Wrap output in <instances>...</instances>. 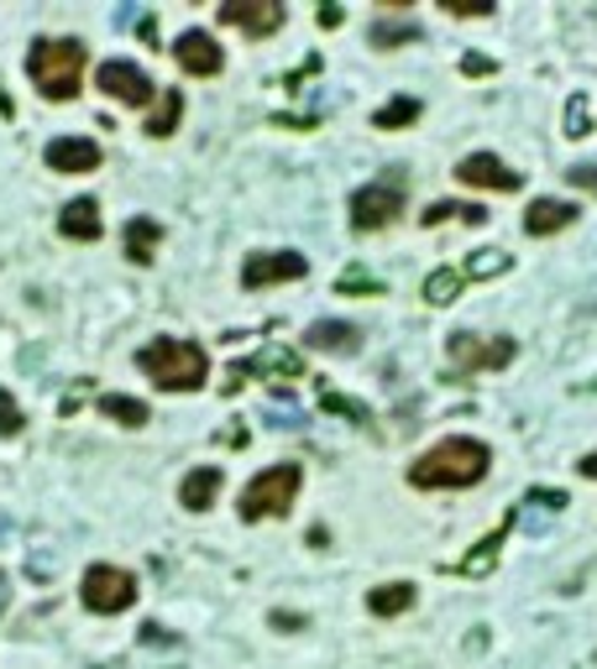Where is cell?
<instances>
[{
    "mask_svg": "<svg viewBox=\"0 0 597 669\" xmlns=\"http://www.w3.org/2000/svg\"><path fill=\"white\" fill-rule=\"evenodd\" d=\"M493 466V450L472 439V434H451V439H440L436 450H425L409 466V487L419 492H440V487H478L482 476Z\"/></svg>",
    "mask_w": 597,
    "mask_h": 669,
    "instance_id": "1",
    "label": "cell"
},
{
    "mask_svg": "<svg viewBox=\"0 0 597 669\" xmlns=\"http://www.w3.org/2000/svg\"><path fill=\"white\" fill-rule=\"evenodd\" d=\"M84 42L80 38H42L32 42V53H27V74L38 84L42 99H74L84 84Z\"/></svg>",
    "mask_w": 597,
    "mask_h": 669,
    "instance_id": "2",
    "label": "cell"
},
{
    "mask_svg": "<svg viewBox=\"0 0 597 669\" xmlns=\"http://www.w3.org/2000/svg\"><path fill=\"white\" fill-rule=\"evenodd\" d=\"M137 367L163 393H199L205 376H210V355L195 340H153V346L137 351Z\"/></svg>",
    "mask_w": 597,
    "mask_h": 669,
    "instance_id": "3",
    "label": "cell"
},
{
    "mask_svg": "<svg viewBox=\"0 0 597 669\" xmlns=\"http://www.w3.org/2000/svg\"><path fill=\"white\" fill-rule=\"evenodd\" d=\"M298 481H304V471H298L294 460H283V466H273V471H262L247 481V492H241V518L247 523H258V518H283V512L294 508L298 497Z\"/></svg>",
    "mask_w": 597,
    "mask_h": 669,
    "instance_id": "4",
    "label": "cell"
},
{
    "mask_svg": "<svg viewBox=\"0 0 597 669\" xmlns=\"http://www.w3.org/2000/svg\"><path fill=\"white\" fill-rule=\"evenodd\" d=\"M398 215H404V173H398V168L352 194V225H357V231H383V225H394Z\"/></svg>",
    "mask_w": 597,
    "mask_h": 669,
    "instance_id": "5",
    "label": "cell"
},
{
    "mask_svg": "<svg viewBox=\"0 0 597 669\" xmlns=\"http://www.w3.org/2000/svg\"><path fill=\"white\" fill-rule=\"evenodd\" d=\"M446 351H451V361H457L461 376H478V372H498V367H509V361H514V340H509V334L482 340V334H472V330H457L451 340H446Z\"/></svg>",
    "mask_w": 597,
    "mask_h": 669,
    "instance_id": "6",
    "label": "cell"
},
{
    "mask_svg": "<svg viewBox=\"0 0 597 669\" xmlns=\"http://www.w3.org/2000/svg\"><path fill=\"white\" fill-rule=\"evenodd\" d=\"M80 596H84V607L90 612L111 617V612H126L132 602H137V581H132V571H121V565H90Z\"/></svg>",
    "mask_w": 597,
    "mask_h": 669,
    "instance_id": "7",
    "label": "cell"
},
{
    "mask_svg": "<svg viewBox=\"0 0 597 669\" xmlns=\"http://www.w3.org/2000/svg\"><path fill=\"white\" fill-rule=\"evenodd\" d=\"M95 84H100V89H105V95H111V99H121V105H153V99H158V89H153V79L142 74L137 63H126V59L100 63Z\"/></svg>",
    "mask_w": 597,
    "mask_h": 669,
    "instance_id": "8",
    "label": "cell"
},
{
    "mask_svg": "<svg viewBox=\"0 0 597 669\" xmlns=\"http://www.w3.org/2000/svg\"><path fill=\"white\" fill-rule=\"evenodd\" d=\"M220 21L226 26H241L247 38H273L283 26V6L279 0H226L220 6Z\"/></svg>",
    "mask_w": 597,
    "mask_h": 669,
    "instance_id": "9",
    "label": "cell"
},
{
    "mask_svg": "<svg viewBox=\"0 0 597 669\" xmlns=\"http://www.w3.org/2000/svg\"><path fill=\"white\" fill-rule=\"evenodd\" d=\"M174 59H179L184 74H195V79H216L220 68H226V53H220V42L210 32H184L174 42Z\"/></svg>",
    "mask_w": 597,
    "mask_h": 669,
    "instance_id": "10",
    "label": "cell"
},
{
    "mask_svg": "<svg viewBox=\"0 0 597 669\" xmlns=\"http://www.w3.org/2000/svg\"><path fill=\"white\" fill-rule=\"evenodd\" d=\"M304 273H310V262L298 252H258V256H247L241 283L247 288H268V283H289V277H304Z\"/></svg>",
    "mask_w": 597,
    "mask_h": 669,
    "instance_id": "11",
    "label": "cell"
},
{
    "mask_svg": "<svg viewBox=\"0 0 597 669\" xmlns=\"http://www.w3.org/2000/svg\"><path fill=\"white\" fill-rule=\"evenodd\" d=\"M457 178H461V183H472V189H498V194H514L519 183H524V178H519L503 158H493V152H472V158H461Z\"/></svg>",
    "mask_w": 597,
    "mask_h": 669,
    "instance_id": "12",
    "label": "cell"
},
{
    "mask_svg": "<svg viewBox=\"0 0 597 669\" xmlns=\"http://www.w3.org/2000/svg\"><path fill=\"white\" fill-rule=\"evenodd\" d=\"M42 158H48L53 173H95V168H100V147L90 137H53Z\"/></svg>",
    "mask_w": 597,
    "mask_h": 669,
    "instance_id": "13",
    "label": "cell"
},
{
    "mask_svg": "<svg viewBox=\"0 0 597 669\" xmlns=\"http://www.w3.org/2000/svg\"><path fill=\"white\" fill-rule=\"evenodd\" d=\"M310 351H325V355H357L362 351V330L346 325V319H315L310 334H304Z\"/></svg>",
    "mask_w": 597,
    "mask_h": 669,
    "instance_id": "14",
    "label": "cell"
},
{
    "mask_svg": "<svg viewBox=\"0 0 597 669\" xmlns=\"http://www.w3.org/2000/svg\"><path fill=\"white\" fill-rule=\"evenodd\" d=\"M577 215L582 210L572 199H540V204H530V215H524V231L530 236H556V231H572Z\"/></svg>",
    "mask_w": 597,
    "mask_h": 669,
    "instance_id": "15",
    "label": "cell"
},
{
    "mask_svg": "<svg viewBox=\"0 0 597 669\" xmlns=\"http://www.w3.org/2000/svg\"><path fill=\"white\" fill-rule=\"evenodd\" d=\"M59 231L69 241H100V231H105L100 225V204L95 199H69L59 210Z\"/></svg>",
    "mask_w": 597,
    "mask_h": 669,
    "instance_id": "16",
    "label": "cell"
},
{
    "mask_svg": "<svg viewBox=\"0 0 597 669\" xmlns=\"http://www.w3.org/2000/svg\"><path fill=\"white\" fill-rule=\"evenodd\" d=\"M252 372H273V376H304V361H298L294 351H283V346H268V351H258L252 361H241V367H231V387H237L241 376Z\"/></svg>",
    "mask_w": 597,
    "mask_h": 669,
    "instance_id": "17",
    "label": "cell"
},
{
    "mask_svg": "<svg viewBox=\"0 0 597 669\" xmlns=\"http://www.w3.org/2000/svg\"><path fill=\"white\" fill-rule=\"evenodd\" d=\"M220 481H226V476H220V466H199V471L184 476L179 502H184L189 512H205V508H210V502L220 497Z\"/></svg>",
    "mask_w": 597,
    "mask_h": 669,
    "instance_id": "18",
    "label": "cell"
},
{
    "mask_svg": "<svg viewBox=\"0 0 597 669\" xmlns=\"http://www.w3.org/2000/svg\"><path fill=\"white\" fill-rule=\"evenodd\" d=\"M158 246H163V225H158V220H147V215L126 220V256H132L137 267H147V262L158 256Z\"/></svg>",
    "mask_w": 597,
    "mask_h": 669,
    "instance_id": "19",
    "label": "cell"
},
{
    "mask_svg": "<svg viewBox=\"0 0 597 669\" xmlns=\"http://www.w3.org/2000/svg\"><path fill=\"white\" fill-rule=\"evenodd\" d=\"M409 607H415V586H409V581L378 586L367 596V612H373V617H398V612H409Z\"/></svg>",
    "mask_w": 597,
    "mask_h": 669,
    "instance_id": "20",
    "label": "cell"
},
{
    "mask_svg": "<svg viewBox=\"0 0 597 669\" xmlns=\"http://www.w3.org/2000/svg\"><path fill=\"white\" fill-rule=\"evenodd\" d=\"M100 414L116 418V424H126V429H142V424L153 418L142 397H126V393H105V397H100Z\"/></svg>",
    "mask_w": 597,
    "mask_h": 669,
    "instance_id": "21",
    "label": "cell"
},
{
    "mask_svg": "<svg viewBox=\"0 0 597 669\" xmlns=\"http://www.w3.org/2000/svg\"><path fill=\"white\" fill-rule=\"evenodd\" d=\"M503 539H509V529H493V533H488V539L478 544V550L467 554V560H457V571L472 575V581H478V575H488V571L498 565V550H503Z\"/></svg>",
    "mask_w": 597,
    "mask_h": 669,
    "instance_id": "22",
    "label": "cell"
},
{
    "mask_svg": "<svg viewBox=\"0 0 597 669\" xmlns=\"http://www.w3.org/2000/svg\"><path fill=\"white\" fill-rule=\"evenodd\" d=\"M419 110H425V105H419L415 95H398L373 116V126H378V131H404V126H415L419 120Z\"/></svg>",
    "mask_w": 597,
    "mask_h": 669,
    "instance_id": "23",
    "label": "cell"
},
{
    "mask_svg": "<svg viewBox=\"0 0 597 669\" xmlns=\"http://www.w3.org/2000/svg\"><path fill=\"white\" fill-rule=\"evenodd\" d=\"M461 288H467V277H461V267H436V273L425 277V298H430L436 309H446L451 298H461Z\"/></svg>",
    "mask_w": 597,
    "mask_h": 669,
    "instance_id": "24",
    "label": "cell"
},
{
    "mask_svg": "<svg viewBox=\"0 0 597 669\" xmlns=\"http://www.w3.org/2000/svg\"><path fill=\"white\" fill-rule=\"evenodd\" d=\"M179 116H184V95L168 89V95L158 99V110L147 116V137H174V131H179Z\"/></svg>",
    "mask_w": 597,
    "mask_h": 669,
    "instance_id": "25",
    "label": "cell"
},
{
    "mask_svg": "<svg viewBox=\"0 0 597 669\" xmlns=\"http://www.w3.org/2000/svg\"><path fill=\"white\" fill-rule=\"evenodd\" d=\"M446 220H467V225H488V210L482 204H457V199H440L425 210V225H446Z\"/></svg>",
    "mask_w": 597,
    "mask_h": 669,
    "instance_id": "26",
    "label": "cell"
},
{
    "mask_svg": "<svg viewBox=\"0 0 597 669\" xmlns=\"http://www.w3.org/2000/svg\"><path fill=\"white\" fill-rule=\"evenodd\" d=\"M404 42H419L415 21H373V47H404Z\"/></svg>",
    "mask_w": 597,
    "mask_h": 669,
    "instance_id": "27",
    "label": "cell"
},
{
    "mask_svg": "<svg viewBox=\"0 0 597 669\" xmlns=\"http://www.w3.org/2000/svg\"><path fill=\"white\" fill-rule=\"evenodd\" d=\"M320 408H325V414H346V418H352V424H373V414L362 408L357 397H341V393H331V387L320 393Z\"/></svg>",
    "mask_w": 597,
    "mask_h": 669,
    "instance_id": "28",
    "label": "cell"
},
{
    "mask_svg": "<svg viewBox=\"0 0 597 669\" xmlns=\"http://www.w3.org/2000/svg\"><path fill=\"white\" fill-rule=\"evenodd\" d=\"M509 273V252H478L467 256V267H461V277H498Z\"/></svg>",
    "mask_w": 597,
    "mask_h": 669,
    "instance_id": "29",
    "label": "cell"
},
{
    "mask_svg": "<svg viewBox=\"0 0 597 669\" xmlns=\"http://www.w3.org/2000/svg\"><path fill=\"white\" fill-rule=\"evenodd\" d=\"M336 294H357V298H367V294H383V283H378L373 273L352 267V273H341V277H336Z\"/></svg>",
    "mask_w": 597,
    "mask_h": 669,
    "instance_id": "30",
    "label": "cell"
},
{
    "mask_svg": "<svg viewBox=\"0 0 597 669\" xmlns=\"http://www.w3.org/2000/svg\"><path fill=\"white\" fill-rule=\"evenodd\" d=\"M21 424H27V418H21V403L11 393H0V434H6V439H17Z\"/></svg>",
    "mask_w": 597,
    "mask_h": 669,
    "instance_id": "31",
    "label": "cell"
},
{
    "mask_svg": "<svg viewBox=\"0 0 597 669\" xmlns=\"http://www.w3.org/2000/svg\"><path fill=\"white\" fill-rule=\"evenodd\" d=\"M530 502H535V508H545V512H561L566 502H572V497L556 492V487H545V492H530Z\"/></svg>",
    "mask_w": 597,
    "mask_h": 669,
    "instance_id": "32",
    "label": "cell"
},
{
    "mask_svg": "<svg viewBox=\"0 0 597 669\" xmlns=\"http://www.w3.org/2000/svg\"><path fill=\"white\" fill-rule=\"evenodd\" d=\"M572 183H577V189H587V194H597V162H577V168H572Z\"/></svg>",
    "mask_w": 597,
    "mask_h": 669,
    "instance_id": "33",
    "label": "cell"
},
{
    "mask_svg": "<svg viewBox=\"0 0 597 669\" xmlns=\"http://www.w3.org/2000/svg\"><path fill=\"white\" fill-rule=\"evenodd\" d=\"M461 74L482 79V74H498V63H493V59H482V53H467V59H461Z\"/></svg>",
    "mask_w": 597,
    "mask_h": 669,
    "instance_id": "34",
    "label": "cell"
},
{
    "mask_svg": "<svg viewBox=\"0 0 597 669\" xmlns=\"http://www.w3.org/2000/svg\"><path fill=\"white\" fill-rule=\"evenodd\" d=\"M566 116H572V126H566V131H572V137H582V131H587V105H582V99H572V110H566Z\"/></svg>",
    "mask_w": 597,
    "mask_h": 669,
    "instance_id": "35",
    "label": "cell"
},
{
    "mask_svg": "<svg viewBox=\"0 0 597 669\" xmlns=\"http://www.w3.org/2000/svg\"><path fill=\"white\" fill-rule=\"evenodd\" d=\"M273 628H283V633H294V628H304V617H289V612H273Z\"/></svg>",
    "mask_w": 597,
    "mask_h": 669,
    "instance_id": "36",
    "label": "cell"
},
{
    "mask_svg": "<svg viewBox=\"0 0 597 669\" xmlns=\"http://www.w3.org/2000/svg\"><path fill=\"white\" fill-rule=\"evenodd\" d=\"M577 471L587 476V481H597V450H593V455H582V460H577Z\"/></svg>",
    "mask_w": 597,
    "mask_h": 669,
    "instance_id": "37",
    "label": "cell"
},
{
    "mask_svg": "<svg viewBox=\"0 0 597 669\" xmlns=\"http://www.w3.org/2000/svg\"><path fill=\"white\" fill-rule=\"evenodd\" d=\"M320 26H341V6H320Z\"/></svg>",
    "mask_w": 597,
    "mask_h": 669,
    "instance_id": "38",
    "label": "cell"
},
{
    "mask_svg": "<svg viewBox=\"0 0 597 669\" xmlns=\"http://www.w3.org/2000/svg\"><path fill=\"white\" fill-rule=\"evenodd\" d=\"M0 116H17V105H11V95L0 89Z\"/></svg>",
    "mask_w": 597,
    "mask_h": 669,
    "instance_id": "39",
    "label": "cell"
},
{
    "mask_svg": "<svg viewBox=\"0 0 597 669\" xmlns=\"http://www.w3.org/2000/svg\"><path fill=\"white\" fill-rule=\"evenodd\" d=\"M0 607H6V575H0Z\"/></svg>",
    "mask_w": 597,
    "mask_h": 669,
    "instance_id": "40",
    "label": "cell"
}]
</instances>
